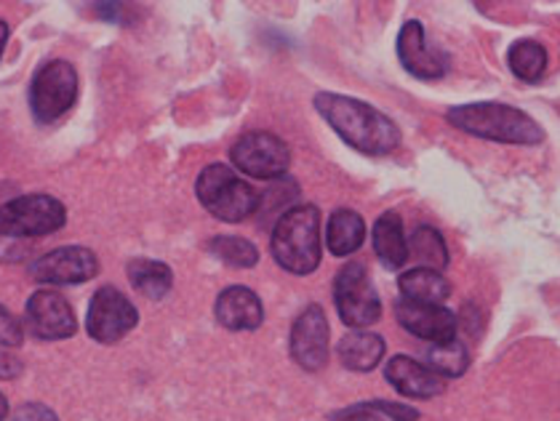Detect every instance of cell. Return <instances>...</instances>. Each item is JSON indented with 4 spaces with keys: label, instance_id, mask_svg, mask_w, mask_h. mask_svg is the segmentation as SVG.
Returning a JSON list of instances; mask_svg holds the SVG:
<instances>
[{
    "label": "cell",
    "instance_id": "6da1fadb",
    "mask_svg": "<svg viewBox=\"0 0 560 421\" xmlns=\"http://www.w3.org/2000/svg\"><path fill=\"white\" fill-rule=\"evenodd\" d=\"M313 107L328 126L337 131V137L352 150L371 157L393 155L404 142L398 124L382 109L371 107L369 102L355 100L334 91H318L313 96Z\"/></svg>",
    "mask_w": 560,
    "mask_h": 421
},
{
    "label": "cell",
    "instance_id": "7a4b0ae2",
    "mask_svg": "<svg viewBox=\"0 0 560 421\" xmlns=\"http://www.w3.org/2000/svg\"><path fill=\"white\" fill-rule=\"evenodd\" d=\"M446 120L456 131L470 133L483 142L521 144V148H537L547 139L545 128L521 107L502 105V102H472V105H456L446 113Z\"/></svg>",
    "mask_w": 560,
    "mask_h": 421
},
{
    "label": "cell",
    "instance_id": "3957f363",
    "mask_svg": "<svg viewBox=\"0 0 560 421\" xmlns=\"http://www.w3.org/2000/svg\"><path fill=\"white\" fill-rule=\"evenodd\" d=\"M270 252L280 270L291 274H313L318 270L324 259L318 206L300 203L278 217L270 237Z\"/></svg>",
    "mask_w": 560,
    "mask_h": 421
},
{
    "label": "cell",
    "instance_id": "277c9868",
    "mask_svg": "<svg viewBox=\"0 0 560 421\" xmlns=\"http://www.w3.org/2000/svg\"><path fill=\"white\" fill-rule=\"evenodd\" d=\"M200 206L219 222H246L259 209V192L228 163H209L195 179Z\"/></svg>",
    "mask_w": 560,
    "mask_h": 421
},
{
    "label": "cell",
    "instance_id": "5b68a950",
    "mask_svg": "<svg viewBox=\"0 0 560 421\" xmlns=\"http://www.w3.org/2000/svg\"><path fill=\"white\" fill-rule=\"evenodd\" d=\"M67 224V209L59 198L44 192L20 195L0 206V235L30 241L59 232Z\"/></svg>",
    "mask_w": 560,
    "mask_h": 421
},
{
    "label": "cell",
    "instance_id": "8992f818",
    "mask_svg": "<svg viewBox=\"0 0 560 421\" xmlns=\"http://www.w3.org/2000/svg\"><path fill=\"white\" fill-rule=\"evenodd\" d=\"M78 89V70L67 59H48L35 70L33 83H30V113L38 124H54L67 115L75 105Z\"/></svg>",
    "mask_w": 560,
    "mask_h": 421
},
{
    "label": "cell",
    "instance_id": "52a82bcc",
    "mask_svg": "<svg viewBox=\"0 0 560 421\" xmlns=\"http://www.w3.org/2000/svg\"><path fill=\"white\" fill-rule=\"evenodd\" d=\"M334 304H337L339 320L352 331L374 326L382 317V299L371 283L366 265L347 261L334 278Z\"/></svg>",
    "mask_w": 560,
    "mask_h": 421
},
{
    "label": "cell",
    "instance_id": "ba28073f",
    "mask_svg": "<svg viewBox=\"0 0 560 421\" xmlns=\"http://www.w3.org/2000/svg\"><path fill=\"white\" fill-rule=\"evenodd\" d=\"M230 163L252 179L278 182L291 166V150L278 133L248 131L230 148Z\"/></svg>",
    "mask_w": 560,
    "mask_h": 421
},
{
    "label": "cell",
    "instance_id": "9c48e42d",
    "mask_svg": "<svg viewBox=\"0 0 560 421\" xmlns=\"http://www.w3.org/2000/svg\"><path fill=\"white\" fill-rule=\"evenodd\" d=\"M139 323V309L115 285H102L89 302L86 334L100 344H118Z\"/></svg>",
    "mask_w": 560,
    "mask_h": 421
},
{
    "label": "cell",
    "instance_id": "30bf717a",
    "mask_svg": "<svg viewBox=\"0 0 560 421\" xmlns=\"http://www.w3.org/2000/svg\"><path fill=\"white\" fill-rule=\"evenodd\" d=\"M289 352L294 363L307 374H318L326 369L331 355V326L320 304H307L291 326Z\"/></svg>",
    "mask_w": 560,
    "mask_h": 421
},
{
    "label": "cell",
    "instance_id": "8fae6325",
    "mask_svg": "<svg viewBox=\"0 0 560 421\" xmlns=\"http://www.w3.org/2000/svg\"><path fill=\"white\" fill-rule=\"evenodd\" d=\"M100 274V256L86 246H59L30 265V278L44 285H81Z\"/></svg>",
    "mask_w": 560,
    "mask_h": 421
},
{
    "label": "cell",
    "instance_id": "7c38bea8",
    "mask_svg": "<svg viewBox=\"0 0 560 421\" xmlns=\"http://www.w3.org/2000/svg\"><path fill=\"white\" fill-rule=\"evenodd\" d=\"M400 65L409 75L419 78V81H441L446 72L452 70V59L441 48H432L428 43V33L424 24L419 20L404 22L398 33V43H395Z\"/></svg>",
    "mask_w": 560,
    "mask_h": 421
},
{
    "label": "cell",
    "instance_id": "4fadbf2b",
    "mask_svg": "<svg viewBox=\"0 0 560 421\" xmlns=\"http://www.w3.org/2000/svg\"><path fill=\"white\" fill-rule=\"evenodd\" d=\"M30 334L44 341L72 339L78 334V317L72 313V304L59 291H35L24 307Z\"/></svg>",
    "mask_w": 560,
    "mask_h": 421
},
{
    "label": "cell",
    "instance_id": "5bb4252c",
    "mask_svg": "<svg viewBox=\"0 0 560 421\" xmlns=\"http://www.w3.org/2000/svg\"><path fill=\"white\" fill-rule=\"evenodd\" d=\"M395 320L400 328L411 334V337L430 341V344H441V341L456 339L459 331V317L454 309L443 307V304H422L411 302V299L400 296L395 302Z\"/></svg>",
    "mask_w": 560,
    "mask_h": 421
},
{
    "label": "cell",
    "instance_id": "9a60e30c",
    "mask_svg": "<svg viewBox=\"0 0 560 421\" xmlns=\"http://www.w3.org/2000/svg\"><path fill=\"white\" fill-rule=\"evenodd\" d=\"M385 379L395 393L413 400H430L446 389V379H441L435 371L409 355L389 358L385 365Z\"/></svg>",
    "mask_w": 560,
    "mask_h": 421
},
{
    "label": "cell",
    "instance_id": "2e32d148",
    "mask_svg": "<svg viewBox=\"0 0 560 421\" xmlns=\"http://www.w3.org/2000/svg\"><path fill=\"white\" fill-rule=\"evenodd\" d=\"M214 315L228 331H257L265 323V304L248 285H228L217 296Z\"/></svg>",
    "mask_w": 560,
    "mask_h": 421
},
{
    "label": "cell",
    "instance_id": "e0dca14e",
    "mask_svg": "<svg viewBox=\"0 0 560 421\" xmlns=\"http://www.w3.org/2000/svg\"><path fill=\"white\" fill-rule=\"evenodd\" d=\"M371 243L385 270H400L409 261V241H406L404 219L398 211H385L376 219L371 227Z\"/></svg>",
    "mask_w": 560,
    "mask_h": 421
},
{
    "label": "cell",
    "instance_id": "ac0fdd59",
    "mask_svg": "<svg viewBox=\"0 0 560 421\" xmlns=\"http://www.w3.org/2000/svg\"><path fill=\"white\" fill-rule=\"evenodd\" d=\"M385 339H382L380 334L366 331V328L345 334L337 344L339 363H342L347 371H355V374H369V371H374L376 365L385 360Z\"/></svg>",
    "mask_w": 560,
    "mask_h": 421
},
{
    "label": "cell",
    "instance_id": "d6986e66",
    "mask_svg": "<svg viewBox=\"0 0 560 421\" xmlns=\"http://www.w3.org/2000/svg\"><path fill=\"white\" fill-rule=\"evenodd\" d=\"M366 241V219L352 209H337L328 217L326 248L339 259L355 254Z\"/></svg>",
    "mask_w": 560,
    "mask_h": 421
},
{
    "label": "cell",
    "instance_id": "ffe728a7",
    "mask_svg": "<svg viewBox=\"0 0 560 421\" xmlns=\"http://www.w3.org/2000/svg\"><path fill=\"white\" fill-rule=\"evenodd\" d=\"M398 291L404 299L422 304H443L452 296V283L446 274L438 270H428V267H413V270L400 272Z\"/></svg>",
    "mask_w": 560,
    "mask_h": 421
},
{
    "label": "cell",
    "instance_id": "44dd1931",
    "mask_svg": "<svg viewBox=\"0 0 560 421\" xmlns=\"http://www.w3.org/2000/svg\"><path fill=\"white\" fill-rule=\"evenodd\" d=\"M126 274H129V283L133 289L142 296L152 299V302L166 299L168 291L174 289V270L166 261L131 259L129 267H126Z\"/></svg>",
    "mask_w": 560,
    "mask_h": 421
},
{
    "label": "cell",
    "instance_id": "7402d4cb",
    "mask_svg": "<svg viewBox=\"0 0 560 421\" xmlns=\"http://www.w3.org/2000/svg\"><path fill=\"white\" fill-rule=\"evenodd\" d=\"M409 256L419 261V267H428V270L443 272L452 261L448 256V246L443 241V235L432 224H419L409 237Z\"/></svg>",
    "mask_w": 560,
    "mask_h": 421
},
{
    "label": "cell",
    "instance_id": "603a6c76",
    "mask_svg": "<svg viewBox=\"0 0 560 421\" xmlns=\"http://www.w3.org/2000/svg\"><path fill=\"white\" fill-rule=\"evenodd\" d=\"M547 62H550V59H547V48L541 46L539 40L532 38L515 40L508 51L510 72L526 83L541 81V75L547 72Z\"/></svg>",
    "mask_w": 560,
    "mask_h": 421
},
{
    "label": "cell",
    "instance_id": "cb8c5ba5",
    "mask_svg": "<svg viewBox=\"0 0 560 421\" xmlns=\"http://www.w3.org/2000/svg\"><path fill=\"white\" fill-rule=\"evenodd\" d=\"M424 365L435 371L441 379H459L470 369V352L459 339L441 341V344H430Z\"/></svg>",
    "mask_w": 560,
    "mask_h": 421
},
{
    "label": "cell",
    "instance_id": "d4e9b609",
    "mask_svg": "<svg viewBox=\"0 0 560 421\" xmlns=\"http://www.w3.org/2000/svg\"><path fill=\"white\" fill-rule=\"evenodd\" d=\"M209 254L233 270H252L259 265V248L241 235H217L209 241Z\"/></svg>",
    "mask_w": 560,
    "mask_h": 421
},
{
    "label": "cell",
    "instance_id": "484cf974",
    "mask_svg": "<svg viewBox=\"0 0 560 421\" xmlns=\"http://www.w3.org/2000/svg\"><path fill=\"white\" fill-rule=\"evenodd\" d=\"M296 195H300V187H296V182H291V179L272 182L270 190L259 195V209L257 211H265V217L270 211H280V217H283L285 211L294 209Z\"/></svg>",
    "mask_w": 560,
    "mask_h": 421
},
{
    "label": "cell",
    "instance_id": "4316f807",
    "mask_svg": "<svg viewBox=\"0 0 560 421\" xmlns=\"http://www.w3.org/2000/svg\"><path fill=\"white\" fill-rule=\"evenodd\" d=\"M22 341H24V328L20 317L11 313L5 304H0V347L14 350V347H20Z\"/></svg>",
    "mask_w": 560,
    "mask_h": 421
},
{
    "label": "cell",
    "instance_id": "83f0119b",
    "mask_svg": "<svg viewBox=\"0 0 560 421\" xmlns=\"http://www.w3.org/2000/svg\"><path fill=\"white\" fill-rule=\"evenodd\" d=\"M363 406L376 411L380 417H385L389 421H417L419 411L411 406H404V402H387V400H374V402H363Z\"/></svg>",
    "mask_w": 560,
    "mask_h": 421
},
{
    "label": "cell",
    "instance_id": "f1b7e54d",
    "mask_svg": "<svg viewBox=\"0 0 560 421\" xmlns=\"http://www.w3.org/2000/svg\"><path fill=\"white\" fill-rule=\"evenodd\" d=\"M9 421H59L57 413L51 408L44 406V402H24L14 411V417Z\"/></svg>",
    "mask_w": 560,
    "mask_h": 421
},
{
    "label": "cell",
    "instance_id": "f546056e",
    "mask_svg": "<svg viewBox=\"0 0 560 421\" xmlns=\"http://www.w3.org/2000/svg\"><path fill=\"white\" fill-rule=\"evenodd\" d=\"M24 371V363L16 355H11L9 347H0V379H16Z\"/></svg>",
    "mask_w": 560,
    "mask_h": 421
},
{
    "label": "cell",
    "instance_id": "4dcf8cb0",
    "mask_svg": "<svg viewBox=\"0 0 560 421\" xmlns=\"http://www.w3.org/2000/svg\"><path fill=\"white\" fill-rule=\"evenodd\" d=\"M24 256H27V246H22V241L0 235V261H22Z\"/></svg>",
    "mask_w": 560,
    "mask_h": 421
},
{
    "label": "cell",
    "instance_id": "1f68e13d",
    "mask_svg": "<svg viewBox=\"0 0 560 421\" xmlns=\"http://www.w3.org/2000/svg\"><path fill=\"white\" fill-rule=\"evenodd\" d=\"M334 421H385V417H380L376 411H371L361 402V406H352V408H345L342 413H337Z\"/></svg>",
    "mask_w": 560,
    "mask_h": 421
},
{
    "label": "cell",
    "instance_id": "d6a6232c",
    "mask_svg": "<svg viewBox=\"0 0 560 421\" xmlns=\"http://www.w3.org/2000/svg\"><path fill=\"white\" fill-rule=\"evenodd\" d=\"M9 35H11L9 24H5L3 20H0V57H3V51H5V43H9Z\"/></svg>",
    "mask_w": 560,
    "mask_h": 421
},
{
    "label": "cell",
    "instance_id": "836d02e7",
    "mask_svg": "<svg viewBox=\"0 0 560 421\" xmlns=\"http://www.w3.org/2000/svg\"><path fill=\"white\" fill-rule=\"evenodd\" d=\"M5 413H9V402H5L3 395H0V421L5 419Z\"/></svg>",
    "mask_w": 560,
    "mask_h": 421
}]
</instances>
